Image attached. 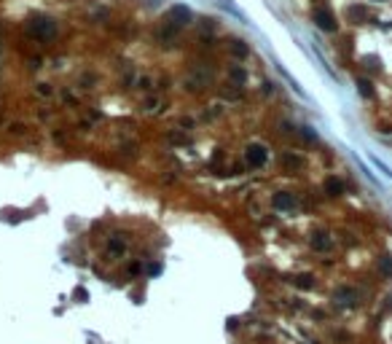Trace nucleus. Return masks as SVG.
<instances>
[{
	"mask_svg": "<svg viewBox=\"0 0 392 344\" xmlns=\"http://www.w3.org/2000/svg\"><path fill=\"white\" fill-rule=\"evenodd\" d=\"M333 301H336L339 307H355V304L360 301V290H355L352 285H341V288H336V293H333Z\"/></svg>",
	"mask_w": 392,
	"mask_h": 344,
	"instance_id": "nucleus-1",
	"label": "nucleus"
},
{
	"mask_svg": "<svg viewBox=\"0 0 392 344\" xmlns=\"http://www.w3.org/2000/svg\"><path fill=\"white\" fill-rule=\"evenodd\" d=\"M245 159H247V164L250 167H261V164L266 162V148L263 145H250L247 151H245Z\"/></svg>",
	"mask_w": 392,
	"mask_h": 344,
	"instance_id": "nucleus-2",
	"label": "nucleus"
},
{
	"mask_svg": "<svg viewBox=\"0 0 392 344\" xmlns=\"http://www.w3.org/2000/svg\"><path fill=\"white\" fill-rule=\"evenodd\" d=\"M309 245H312V250H317V253H325V250L331 248V237H328V231H317V234H312Z\"/></svg>",
	"mask_w": 392,
	"mask_h": 344,
	"instance_id": "nucleus-3",
	"label": "nucleus"
},
{
	"mask_svg": "<svg viewBox=\"0 0 392 344\" xmlns=\"http://www.w3.org/2000/svg\"><path fill=\"white\" fill-rule=\"evenodd\" d=\"M274 204H277V207H282V210H293L295 207V197H293V194H287V191H282V194H277V197H274Z\"/></svg>",
	"mask_w": 392,
	"mask_h": 344,
	"instance_id": "nucleus-4",
	"label": "nucleus"
},
{
	"mask_svg": "<svg viewBox=\"0 0 392 344\" xmlns=\"http://www.w3.org/2000/svg\"><path fill=\"white\" fill-rule=\"evenodd\" d=\"M314 19H317V25L322 27V30H336V25H333V16L331 14H325V11H314Z\"/></svg>",
	"mask_w": 392,
	"mask_h": 344,
	"instance_id": "nucleus-5",
	"label": "nucleus"
},
{
	"mask_svg": "<svg viewBox=\"0 0 392 344\" xmlns=\"http://www.w3.org/2000/svg\"><path fill=\"white\" fill-rule=\"evenodd\" d=\"M325 188H328V194H331V197L344 194V183L339 180V177H328V180H325Z\"/></svg>",
	"mask_w": 392,
	"mask_h": 344,
	"instance_id": "nucleus-6",
	"label": "nucleus"
},
{
	"mask_svg": "<svg viewBox=\"0 0 392 344\" xmlns=\"http://www.w3.org/2000/svg\"><path fill=\"white\" fill-rule=\"evenodd\" d=\"M172 19H180V25H185V22H191V11L185 8V5H175V8H172Z\"/></svg>",
	"mask_w": 392,
	"mask_h": 344,
	"instance_id": "nucleus-7",
	"label": "nucleus"
},
{
	"mask_svg": "<svg viewBox=\"0 0 392 344\" xmlns=\"http://www.w3.org/2000/svg\"><path fill=\"white\" fill-rule=\"evenodd\" d=\"M379 269H382L384 277H392V258H390V256H384V258H382V263H379Z\"/></svg>",
	"mask_w": 392,
	"mask_h": 344,
	"instance_id": "nucleus-8",
	"label": "nucleus"
},
{
	"mask_svg": "<svg viewBox=\"0 0 392 344\" xmlns=\"http://www.w3.org/2000/svg\"><path fill=\"white\" fill-rule=\"evenodd\" d=\"M110 253L113 256H121L124 253V242H121V239H113V242H110Z\"/></svg>",
	"mask_w": 392,
	"mask_h": 344,
	"instance_id": "nucleus-9",
	"label": "nucleus"
},
{
	"mask_svg": "<svg viewBox=\"0 0 392 344\" xmlns=\"http://www.w3.org/2000/svg\"><path fill=\"white\" fill-rule=\"evenodd\" d=\"M295 285H298V288H312L314 283H312V277H309V274H304V277H298V280H295Z\"/></svg>",
	"mask_w": 392,
	"mask_h": 344,
	"instance_id": "nucleus-10",
	"label": "nucleus"
},
{
	"mask_svg": "<svg viewBox=\"0 0 392 344\" xmlns=\"http://www.w3.org/2000/svg\"><path fill=\"white\" fill-rule=\"evenodd\" d=\"M143 272V266H140V263H129V274H140Z\"/></svg>",
	"mask_w": 392,
	"mask_h": 344,
	"instance_id": "nucleus-11",
	"label": "nucleus"
},
{
	"mask_svg": "<svg viewBox=\"0 0 392 344\" xmlns=\"http://www.w3.org/2000/svg\"><path fill=\"white\" fill-rule=\"evenodd\" d=\"M76 299L83 301V299H86V290H83V288H76Z\"/></svg>",
	"mask_w": 392,
	"mask_h": 344,
	"instance_id": "nucleus-12",
	"label": "nucleus"
}]
</instances>
